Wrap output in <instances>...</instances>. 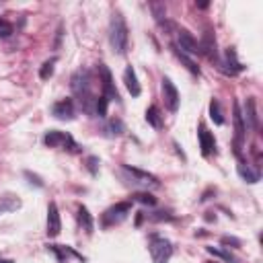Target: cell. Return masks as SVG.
I'll list each match as a JSON object with an SVG mask.
<instances>
[{
	"mask_svg": "<svg viewBox=\"0 0 263 263\" xmlns=\"http://www.w3.org/2000/svg\"><path fill=\"white\" fill-rule=\"evenodd\" d=\"M128 41H130V29H128V23L121 13H115L111 17V23H109V43H111V50L117 56H124L128 50Z\"/></svg>",
	"mask_w": 263,
	"mask_h": 263,
	"instance_id": "6da1fadb",
	"label": "cell"
},
{
	"mask_svg": "<svg viewBox=\"0 0 263 263\" xmlns=\"http://www.w3.org/2000/svg\"><path fill=\"white\" fill-rule=\"evenodd\" d=\"M148 249H150L152 263H169L173 257V245H171V241H167L165 237H152Z\"/></svg>",
	"mask_w": 263,
	"mask_h": 263,
	"instance_id": "7a4b0ae2",
	"label": "cell"
},
{
	"mask_svg": "<svg viewBox=\"0 0 263 263\" xmlns=\"http://www.w3.org/2000/svg\"><path fill=\"white\" fill-rule=\"evenodd\" d=\"M43 142L45 146H50V148H58V146H64V150H70V152H78V144L72 140L70 134H66V132H58V130H52L45 134L43 138Z\"/></svg>",
	"mask_w": 263,
	"mask_h": 263,
	"instance_id": "3957f363",
	"label": "cell"
},
{
	"mask_svg": "<svg viewBox=\"0 0 263 263\" xmlns=\"http://www.w3.org/2000/svg\"><path fill=\"white\" fill-rule=\"evenodd\" d=\"M121 171H124V175L130 179V183H136V185H144V187H156L158 185V179L148 173V171H142V169H136V167H130V165H124L121 167Z\"/></svg>",
	"mask_w": 263,
	"mask_h": 263,
	"instance_id": "277c9868",
	"label": "cell"
},
{
	"mask_svg": "<svg viewBox=\"0 0 263 263\" xmlns=\"http://www.w3.org/2000/svg\"><path fill=\"white\" fill-rule=\"evenodd\" d=\"M130 212H132V202H119L115 206H111V208L103 214V224H105V226H113V224L124 222Z\"/></svg>",
	"mask_w": 263,
	"mask_h": 263,
	"instance_id": "5b68a950",
	"label": "cell"
},
{
	"mask_svg": "<svg viewBox=\"0 0 263 263\" xmlns=\"http://www.w3.org/2000/svg\"><path fill=\"white\" fill-rule=\"evenodd\" d=\"M163 99H165V105H167V109L171 111V113H175V111L179 109V103H181L179 91H177L173 80L167 78V76L163 78Z\"/></svg>",
	"mask_w": 263,
	"mask_h": 263,
	"instance_id": "8992f818",
	"label": "cell"
},
{
	"mask_svg": "<svg viewBox=\"0 0 263 263\" xmlns=\"http://www.w3.org/2000/svg\"><path fill=\"white\" fill-rule=\"evenodd\" d=\"M99 74H101V84H103V97L107 101H119V93L115 89V82L113 76L105 64H99Z\"/></svg>",
	"mask_w": 263,
	"mask_h": 263,
	"instance_id": "52a82bcc",
	"label": "cell"
},
{
	"mask_svg": "<svg viewBox=\"0 0 263 263\" xmlns=\"http://www.w3.org/2000/svg\"><path fill=\"white\" fill-rule=\"evenodd\" d=\"M70 87H72V91L76 93L78 97L91 93V74H89V70L80 68V70L74 72L72 74V80H70Z\"/></svg>",
	"mask_w": 263,
	"mask_h": 263,
	"instance_id": "ba28073f",
	"label": "cell"
},
{
	"mask_svg": "<svg viewBox=\"0 0 263 263\" xmlns=\"http://www.w3.org/2000/svg\"><path fill=\"white\" fill-rule=\"evenodd\" d=\"M62 230V220H60V210L58 206H56V202H50L48 206V237L50 239H56Z\"/></svg>",
	"mask_w": 263,
	"mask_h": 263,
	"instance_id": "9c48e42d",
	"label": "cell"
},
{
	"mask_svg": "<svg viewBox=\"0 0 263 263\" xmlns=\"http://www.w3.org/2000/svg\"><path fill=\"white\" fill-rule=\"evenodd\" d=\"M52 113H54V117H58L62 121L74 119V101L72 99H62L58 103H54Z\"/></svg>",
	"mask_w": 263,
	"mask_h": 263,
	"instance_id": "30bf717a",
	"label": "cell"
},
{
	"mask_svg": "<svg viewBox=\"0 0 263 263\" xmlns=\"http://www.w3.org/2000/svg\"><path fill=\"white\" fill-rule=\"evenodd\" d=\"M197 138H200V148L204 156H210L212 152H216V140H214V134L206 128V126H200V132H197Z\"/></svg>",
	"mask_w": 263,
	"mask_h": 263,
	"instance_id": "8fae6325",
	"label": "cell"
},
{
	"mask_svg": "<svg viewBox=\"0 0 263 263\" xmlns=\"http://www.w3.org/2000/svg\"><path fill=\"white\" fill-rule=\"evenodd\" d=\"M245 132H247L245 117H243V113H241L239 103H234V140H237V152H239V148H241V144H243Z\"/></svg>",
	"mask_w": 263,
	"mask_h": 263,
	"instance_id": "7c38bea8",
	"label": "cell"
},
{
	"mask_svg": "<svg viewBox=\"0 0 263 263\" xmlns=\"http://www.w3.org/2000/svg\"><path fill=\"white\" fill-rule=\"evenodd\" d=\"M124 82H126V89L130 91L132 97H140V93H142V87H140V82H138L134 66H128V68L124 70Z\"/></svg>",
	"mask_w": 263,
	"mask_h": 263,
	"instance_id": "4fadbf2b",
	"label": "cell"
},
{
	"mask_svg": "<svg viewBox=\"0 0 263 263\" xmlns=\"http://www.w3.org/2000/svg\"><path fill=\"white\" fill-rule=\"evenodd\" d=\"M179 48L183 50V54H200V43H197L195 37L185 29L179 31Z\"/></svg>",
	"mask_w": 263,
	"mask_h": 263,
	"instance_id": "5bb4252c",
	"label": "cell"
},
{
	"mask_svg": "<svg viewBox=\"0 0 263 263\" xmlns=\"http://www.w3.org/2000/svg\"><path fill=\"white\" fill-rule=\"evenodd\" d=\"M243 117H247V124L251 130H259V115H257V105H255V99L249 97L247 103H245V115Z\"/></svg>",
	"mask_w": 263,
	"mask_h": 263,
	"instance_id": "9a60e30c",
	"label": "cell"
},
{
	"mask_svg": "<svg viewBox=\"0 0 263 263\" xmlns=\"http://www.w3.org/2000/svg\"><path fill=\"white\" fill-rule=\"evenodd\" d=\"M23 206V202L19 200L17 195L13 193H4V195H0V214H8V212H15L19 210Z\"/></svg>",
	"mask_w": 263,
	"mask_h": 263,
	"instance_id": "2e32d148",
	"label": "cell"
},
{
	"mask_svg": "<svg viewBox=\"0 0 263 263\" xmlns=\"http://www.w3.org/2000/svg\"><path fill=\"white\" fill-rule=\"evenodd\" d=\"M200 52L208 56L210 60L216 58V37H214V31L208 29V31L204 33V39H202V43H200Z\"/></svg>",
	"mask_w": 263,
	"mask_h": 263,
	"instance_id": "e0dca14e",
	"label": "cell"
},
{
	"mask_svg": "<svg viewBox=\"0 0 263 263\" xmlns=\"http://www.w3.org/2000/svg\"><path fill=\"white\" fill-rule=\"evenodd\" d=\"M146 121L150 126H152L154 130H161L163 128V115H161V109H158L156 105H150L148 109H146Z\"/></svg>",
	"mask_w": 263,
	"mask_h": 263,
	"instance_id": "ac0fdd59",
	"label": "cell"
},
{
	"mask_svg": "<svg viewBox=\"0 0 263 263\" xmlns=\"http://www.w3.org/2000/svg\"><path fill=\"white\" fill-rule=\"evenodd\" d=\"M78 222H80V226H82L84 232H87V234H93V228H95V224H93V216H91V212L84 208V206H80V208H78Z\"/></svg>",
	"mask_w": 263,
	"mask_h": 263,
	"instance_id": "d6986e66",
	"label": "cell"
},
{
	"mask_svg": "<svg viewBox=\"0 0 263 263\" xmlns=\"http://www.w3.org/2000/svg\"><path fill=\"white\" fill-rule=\"evenodd\" d=\"M173 52H175V56H177V58L181 60V64H185V68L189 70V72L193 74V76H200V68H197V64H195L191 58H189V56H187V54H183L179 48H177V45H173Z\"/></svg>",
	"mask_w": 263,
	"mask_h": 263,
	"instance_id": "ffe728a7",
	"label": "cell"
},
{
	"mask_svg": "<svg viewBox=\"0 0 263 263\" xmlns=\"http://www.w3.org/2000/svg\"><path fill=\"white\" fill-rule=\"evenodd\" d=\"M239 175H241V179H245L247 183H257L259 181V173L253 171V169L249 165H245V163L239 165Z\"/></svg>",
	"mask_w": 263,
	"mask_h": 263,
	"instance_id": "44dd1931",
	"label": "cell"
},
{
	"mask_svg": "<svg viewBox=\"0 0 263 263\" xmlns=\"http://www.w3.org/2000/svg\"><path fill=\"white\" fill-rule=\"evenodd\" d=\"M210 117H212V121H214L216 126H222L224 124V117H222V111H220V103L216 101V99L210 101Z\"/></svg>",
	"mask_w": 263,
	"mask_h": 263,
	"instance_id": "7402d4cb",
	"label": "cell"
},
{
	"mask_svg": "<svg viewBox=\"0 0 263 263\" xmlns=\"http://www.w3.org/2000/svg\"><path fill=\"white\" fill-rule=\"evenodd\" d=\"M124 121H121V119H111L109 121V124L105 126V132H107V134L109 136H121V134H124Z\"/></svg>",
	"mask_w": 263,
	"mask_h": 263,
	"instance_id": "603a6c76",
	"label": "cell"
},
{
	"mask_svg": "<svg viewBox=\"0 0 263 263\" xmlns=\"http://www.w3.org/2000/svg\"><path fill=\"white\" fill-rule=\"evenodd\" d=\"M224 66H230V68L226 70V72H230V74L241 72V70H243V64H241V62H237V56H234V52H232V50H228V52H226V62H224Z\"/></svg>",
	"mask_w": 263,
	"mask_h": 263,
	"instance_id": "cb8c5ba5",
	"label": "cell"
},
{
	"mask_svg": "<svg viewBox=\"0 0 263 263\" xmlns=\"http://www.w3.org/2000/svg\"><path fill=\"white\" fill-rule=\"evenodd\" d=\"M132 200L144 204V206H156V197L152 193H148V191H138V193L132 195Z\"/></svg>",
	"mask_w": 263,
	"mask_h": 263,
	"instance_id": "d4e9b609",
	"label": "cell"
},
{
	"mask_svg": "<svg viewBox=\"0 0 263 263\" xmlns=\"http://www.w3.org/2000/svg\"><path fill=\"white\" fill-rule=\"evenodd\" d=\"M206 251H208L210 255H214V257H220V259L228 261V263H237V259H234V257L230 255V251H224V249H218V247H208Z\"/></svg>",
	"mask_w": 263,
	"mask_h": 263,
	"instance_id": "484cf974",
	"label": "cell"
},
{
	"mask_svg": "<svg viewBox=\"0 0 263 263\" xmlns=\"http://www.w3.org/2000/svg\"><path fill=\"white\" fill-rule=\"evenodd\" d=\"M54 64H56V58H52V60H48V62H43L41 70H39V78H41V80L52 78V74H54Z\"/></svg>",
	"mask_w": 263,
	"mask_h": 263,
	"instance_id": "4316f807",
	"label": "cell"
},
{
	"mask_svg": "<svg viewBox=\"0 0 263 263\" xmlns=\"http://www.w3.org/2000/svg\"><path fill=\"white\" fill-rule=\"evenodd\" d=\"M95 113H97L99 117H105V115H107V99L103 97V95L95 101Z\"/></svg>",
	"mask_w": 263,
	"mask_h": 263,
	"instance_id": "83f0119b",
	"label": "cell"
},
{
	"mask_svg": "<svg viewBox=\"0 0 263 263\" xmlns=\"http://www.w3.org/2000/svg\"><path fill=\"white\" fill-rule=\"evenodd\" d=\"M13 25L6 21V19H0V37H11L13 35Z\"/></svg>",
	"mask_w": 263,
	"mask_h": 263,
	"instance_id": "f1b7e54d",
	"label": "cell"
},
{
	"mask_svg": "<svg viewBox=\"0 0 263 263\" xmlns=\"http://www.w3.org/2000/svg\"><path fill=\"white\" fill-rule=\"evenodd\" d=\"M25 177L29 179L31 185H37V187H43V185H45V183L41 181V177H39V175H35V173H31V171H25Z\"/></svg>",
	"mask_w": 263,
	"mask_h": 263,
	"instance_id": "f546056e",
	"label": "cell"
},
{
	"mask_svg": "<svg viewBox=\"0 0 263 263\" xmlns=\"http://www.w3.org/2000/svg\"><path fill=\"white\" fill-rule=\"evenodd\" d=\"M222 245H224V247L239 249V247H241V241H239L237 237H222Z\"/></svg>",
	"mask_w": 263,
	"mask_h": 263,
	"instance_id": "4dcf8cb0",
	"label": "cell"
},
{
	"mask_svg": "<svg viewBox=\"0 0 263 263\" xmlns=\"http://www.w3.org/2000/svg\"><path fill=\"white\" fill-rule=\"evenodd\" d=\"M97 165H99V158L97 156H89L87 158V167H89V171L93 175H97Z\"/></svg>",
	"mask_w": 263,
	"mask_h": 263,
	"instance_id": "1f68e13d",
	"label": "cell"
},
{
	"mask_svg": "<svg viewBox=\"0 0 263 263\" xmlns=\"http://www.w3.org/2000/svg\"><path fill=\"white\" fill-rule=\"evenodd\" d=\"M152 218L154 220H171V216H167V212H156Z\"/></svg>",
	"mask_w": 263,
	"mask_h": 263,
	"instance_id": "d6a6232c",
	"label": "cell"
},
{
	"mask_svg": "<svg viewBox=\"0 0 263 263\" xmlns=\"http://www.w3.org/2000/svg\"><path fill=\"white\" fill-rule=\"evenodd\" d=\"M0 263H15L13 259H0Z\"/></svg>",
	"mask_w": 263,
	"mask_h": 263,
	"instance_id": "836d02e7",
	"label": "cell"
}]
</instances>
